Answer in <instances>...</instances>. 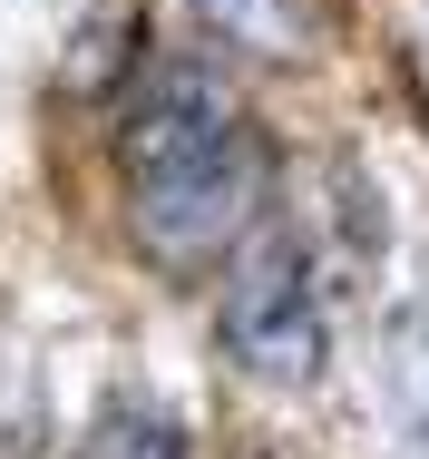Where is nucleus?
Wrapping results in <instances>:
<instances>
[{
  "instance_id": "f257e3e1",
  "label": "nucleus",
  "mask_w": 429,
  "mask_h": 459,
  "mask_svg": "<svg viewBox=\"0 0 429 459\" xmlns=\"http://www.w3.org/2000/svg\"><path fill=\"white\" fill-rule=\"evenodd\" d=\"M117 177H127V235L157 274L195 283L215 274L245 235L263 225V137L205 69H157L117 108Z\"/></svg>"
},
{
  "instance_id": "f03ea898",
  "label": "nucleus",
  "mask_w": 429,
  "mask_h": 459,
  "mask_svg": "<svg viewBox=\"0 0 429 459\" xmlns=\"http://www.w3.org/2000/svg\"><path fill=\"white\" fill-rule=\"evenodd\" d=\"M215 352L263 381V391H313L332 362V323H322V293L293 235H245L235 245V274L215 293Z\"/></svg>"
},
{
  "instance_id": "7ed1b4c3",
  "label": "nucleus",
  "mask_w": 429,
  "mask_h": 459,
  "mask_svg": "<svg viewBox=\"0 0 429 459\" xmlns=\"http://www.w3.org/2000/svg\"><path fill=\"white\" fill-rule=\"evenodd\" d=\"M381 391H390L400 459H429V303L390 313V333H381Z\"/></svg>"
},
{
  "instance_id": "20e7f679",
  "label": "nucleus",
  "mask_w": 429,
  "mask_h": 459,
  "mask_svg": "<svg viewBox=\"0 0 429 459\" xmlns=\"http://www.w3.org/2000/svg\"><path fill=\"white\" fill-rule=\"evenodd\" d=\"M185 10H195V30L225 39V49H254V59H293V49H303V10H293V0H185Z\"/></svg>"
},
{
  "instance_id": "39448f33",
  "label": "nucleus",
  "mask_w": 429,
  "mask_h": 459,
  "mask_svg": "<svg viewBox=\"0 0 429 459\" xmlns=\"http://www.w3.org/2000/svg\"><path fill=\"white\" fill-rule=\"evenodd\" d=\"M79 459H185V430H176L157 401H107Z\"/></svg>"
}]
</instances>
